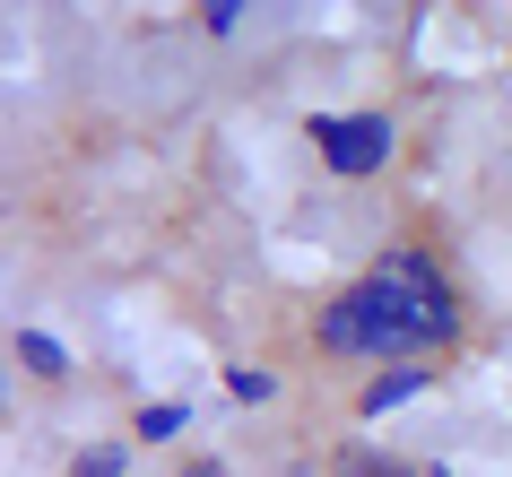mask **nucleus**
Returning <instances> with one entry per match:
<instances>
[{
  "mask_svg": "<svg viewBox=\"0 0 512 477\" xmlns=\"http://www.w3.org/2000/svg\"><path fill=\"white\" fill-rule=\"evenodd\" d=\"M322 347L330 356H382V365H417L426 347L460 339V295L426 252H391L382 269H365L348 295L322 304Z\"/></svg>",
  "mask_w": 512,
  "mask_h": 477,
  "instance_id": "nucleus-1",
  "label": "nucleus"
},
{
  "mask_svg": "<svg viewBox=\"0 0 512 477\" xmlns=\"http://www.w3.org/2000/svg\"><path fill=\"white\" fill-rule=\"evenodd\" d=\"M313 139H322L330 174H348V183L391 165V113H313Z\"/></svg>",
  "mask_w": 512,
  "mask_h": 477,
  "instance_id": "nucleus-2",
  "label": "nucleus"
},
{
  "mask_svg": "<svg viewBox=\"0 0 512 477\" xmlns=\"http://www.w3.org/2000/svg\"><path fill=\"white\" fill-rule=\"evenodd\" d=\"M426 391V365H382L374 373V391H365V417H391L400 399H417Z\"/></svg>",
  "mask_w": 512,
  "mask_h": 477,
  "instance_id": "nucleus-3",
  "label": "nucleus"
},
{
  "mask_svg": "<svg viewBox=\"0 0 512 477\" xmlns=\"http://www.w3.org/2000/svg\"><path fill=\"white\" fill-rule=\"evenodd\" d=\"M339 477H443V469H426V460H391V451L348 443V451H339Z\"/></svg>",
  "mask_w": 512,
  "mask_h": 477,
  "instance_id": "nucleus-4",
  "label": "nucleus"
},
{
  "mask_svg": "<svg viewBox=\"0 0 512 477\" xmlns=\"http://www.w3.org/2000/svg\"><path fill=\"white\" fill-rule=\"evenodd\" d=\"M70 477H131V451L122 443H87L79 460H70Z\"/></svg>",
  "mask_w": 512,
  "mask_h": 477,
  "instance_id": "nucleus-5",
  "label": "nucleus"
},
{
  "mask_svg": "<svg viewBox=\"0 0 512 477\" xmlns=\"http://www.w3.org/2000/svg\"><path fill=\"white\" fill-rule=\"evenodd\" d=\"M18 356H27L35 373H70V347H61L53 330H27V339H18Z\"/></svg>",
  "mask_w": 512,
  "mask_h": 477,
  "instance_id": "nucleus-6",
  "label": "nucleus"
},
{
  "mask_svg": "<svg viewBox=\"0 0 512 477\" xmlns=\"http://www.w3.org/2000/svg\"><path fill=\"white\" fill-rule=\"evenodd\" d=\"M226 391H235L243 408H261V399L278 391V373H261V365H226Z\"/></svg>",
  "mask_w": 512,
  "mask_h": 477,
  "instance_id": "nucleus-7",
  "label": "nucleus"
},
{
  "mask_svg": "<svg viewBox=\"0 0 512 477\" xmlns=\"http://www.w3.org/2000/svg\"><path fill=\"white\" fill-rule=\"evenodd\" d=\"M174 434H183V408H174V399L139 408V443H174Z\"/></svg>",
  "mask_w": 512,
  "mask_h": 477,
  "instance_id": "nucleus-8",
  "label": "nucleus"
},
{
  "mask_svg": "<svg viewBox=\"0 0 512 477\" xmlns=\"http://www.w3.org/2000/svg\"><path fill=\"white\" fill-rule=\"evenodd\" d=\"M183 477H226V469H217V460H183Z\"/></svg>",
  "mask_w": 512,
  "mask_h": 477,
  "instance_id": "nucleus-9",
  "label": "nucleus"
}]
</instances>
